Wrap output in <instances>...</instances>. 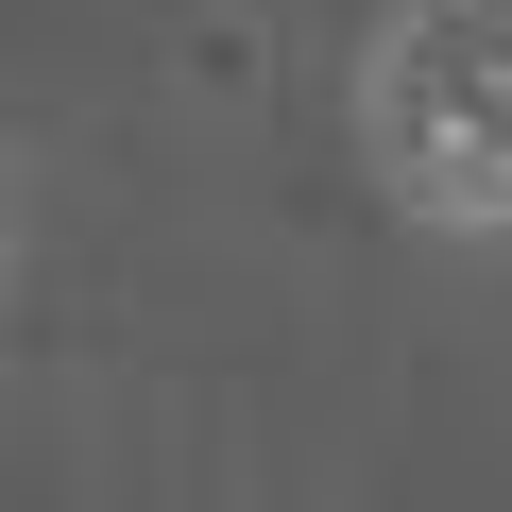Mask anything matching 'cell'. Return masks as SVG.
I'll return each mask as SVG.
<instances>
[{
  "instance_id": "1",
  "label": "cell",
  "mask_w": 512,
  "mask_h": 512,
  "mask_svg": "<svg viewBox=\"0 0 512 512\" xmlns=\"http://www.w3.org/2000/svg\"><path fill=\"white\" fill-rule=\"evenodd\" d=\"M342 137L393 222L512 239V0H376L342 69Z\"/></svg>"
}]
</instances>
